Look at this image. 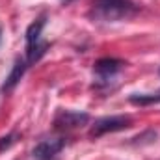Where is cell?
I'll return each mask as SVG.
<instances>
[{
	"label": "cell",
	"instance_id": "6da1fadb",
	"mask_svg": "<svg viewBox=\"0 0 160 160\" xmlns=\"http://www.w3.org/2000/svg\"><path fill=\"white\" fill-rule=\"evenodd\" d=\"M138 6L134 0H93L89 17L93 21H102V22H118L130 19L132 15L138 13Z\"/></svg>",
	"mask_w": 160,
	"mask_h": 160
},
{
	"label": "cell",
	"instance_id": "7a4b0ae2",
	"mask_svg": "<svg viewBox=\"0 0 160 160\" xmlns=\"http://www.w3.org/2000/svg\"><path fill=\"white\" fill-rule=\"evenodd\" d=\"M132 119L128 116H108V118H101L93 123L91 130H89V136L91 138H101L108 132H119L130 127Z\"/></svg>",
	"mask_w": 160,
	"mask_h": 160
},
{
	"label": "cell",
	"instance_id": "3957f363",
	"mask_svg": "<svg viewBox=\"0 0 160 160\" xmlns=\"http://www.w3.org/2000/svg\"><path fill=\"white\" fill-rule=\"evenodd\" d=\"M63 147H65V140L62 136H48L43 138L32 149V157L36 160H52Z\"/></svg>",
	"mask_w": 160,
	"mask_h": 160
},
{
	"label": "cell",
	"instance_id": "277c9868",
	"mask_svg": "<svg viewBox=\"0 0 160 160\" xmlns=\"http://www.w3.org/2000/svg\"><path fill=\"white\" fill-rule=\"evenodd\" d=\"M89 114L88 112H77V110H60L54 118V125L60 130L78 128L82 125H88Z\"/></svg>",
	"mask_w": 160,
	"mask_h": 160
},
{
	"label": "cell",
	"instance_id": "5b68a950",
	"mask_svg": "<svg viewBox=\"0 0 160 160\" xmlns=\"http://www.w3.org/2000/svg\"><path fill=\"white\" fill-rule=\"evenodd\" d=\"M125 65H127V63H125L123 60H118V58H101V60L95 62L93 71H95L99 82H104V84H106L110 78H114Z\"/></svg>",
	"mask_w": 160,
	"mask_h": 160
},
{
	"label": "cell",
	"instance_id": "8992f818",
	"mask_svg": "<svg viewBox=\"0 0 160 160\" xmlns=\"http://www.w3.org/2000/svg\"><path fill=\"white\" fill-rule=\"evenodd\" d=\"M26 69H28L26 60H22V58H15V63H13V67H11V73L6 77L4 84H2V88H0L2 93H9V91H13L15 86H17V84L21 82V78L24 77Z\"/></svg>",
	"mask_w": 160,
	"mask_h": 160
},
{
	"label": "cell",
	"instance_id": "52a82bcc",
	"mask_svg": "<svg viewBox=\"0 0 160 160\" xmlns=\"http://www.w3.org/2000/svg\"><path fill=\"white\" fill-rule=\"evenodd\" d=\"M45 22H47V13H43L39 15L28 28H26V34H24V39H26V48L28 47H32V45H36L38 41L41 39V32H43V28H45Z\"/></svg>",
	"mask_w": 160,
	"mask_h": 160
},
{
	"label": "cell",
	"instance_id": "ba28073f",
	"mask_svg": "<svg viewBox=\"0 0 160 160\" xmlns=\"http://www.w3.org/2000/svg\"><path fill=\"white\" fill-rule=\"evenodd\" d=\"M47 48H48V41H41V39L38 41L36 45L28 47V48H26V63L32 65V63L39 62L41 56L47 52Z\"/></svg>",
	"mask_w": 160,
	"mask_h": 160
},
{
	"label": "cell",
	"instance_id": "9c48e42d",
	"mask_svg": "<svg viewBox=\"0 0 160 160\" xmlns=\"http://www.w3.org/2000/svg\"><path fill=\"white\" fill-rule=\"evenodd\" d=\"M132 104H140V106H147V104H155V102H160V89L153 95H142V93H134L130 95L128 99Z\"/></svg>",
	"mask_w": 160,
	"mask_h": 160
},
{
	"label": "cell",
	"instance_id": "30bf717a",
	"mask_svg": "<svg viewBox=\"0 0 160 160\" xmlns=\"http://www.w3.org/2000/svg\"><path fill=\"white\" fill-rule=\"evenodd\" d=\"M17 138H19L17 132H9V134L2 136V138H0V153H2V151H8V149L17 142Z\"/></svg>",
	"mask_w": 160,
	"mask_h": 160
},
{
	"label": "cell",
	"instance_id": "8fae6325",
	"mask_svg": "<svg viewBox=\"0 0 160 160\" xmlns=\"http://www.w3.org/2000/svg\"><path fill=\"white\" fill-rule=\"evenodd\" d=\"M136 142L134 143H140V145H143V143H153L155 140H157V132L155 130H145L142 136H138V138H134Z\"/></svg>",
	"mask_w": 160,
	"mask_h": 160
},
{
	"label": "cell",
	"instance_id": "7c38bea8",
	"mask_svg": "<svg viewBox=\"0 0 160 160\" xmlns=\"http://www.w3.org/2000/svg\"><path fill=\"white\" fill-rule=\"evenodd\" d=\"M62 2H65V4H67V2H69V0H62Z\"/></svg>",
	"mask_w": 160,
	"mask_h": 160
},
{
	"label": "cell",
	"instance_id": "4fadbf2b",
	"mask_svg": "<svg viewBox=\"0 0 160 160\" xmlns=\"http://www.w3.org/2000/svg\"><path fill=\"white\" fill-rule=\"evenodd\" d=\"M0 38H2V30H0Z\"/></svg>",
	"mask_w": 160,
	"mask_h": 160
}]
</instances>
